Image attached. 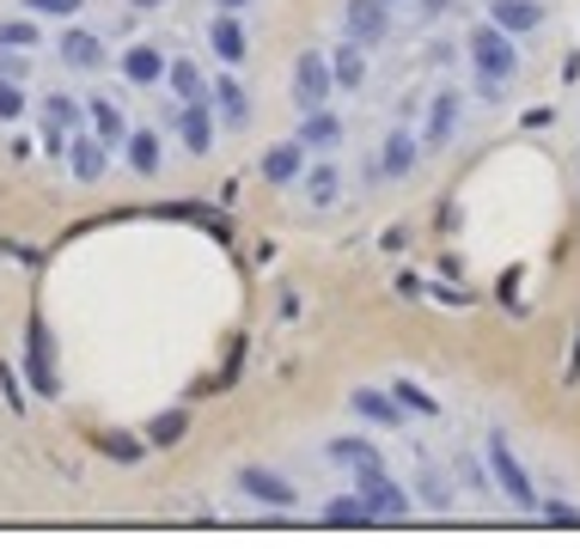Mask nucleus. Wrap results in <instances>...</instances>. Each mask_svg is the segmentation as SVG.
I'll list each match as a JSON object with an SVG mask.
<instances>
[{
	"label": "nucleus",
	"mask_w": 580,
	"mask_h": 549,
	"mask_svg": "<svg viewBox=\"0 0 580 549\" xmlns=\"http://www.w3.org/2000/svg\"><path fill=\"white\" fill-rule=\"evenodd\" d=\"M464 49H471V74L476 80H502V86H507V80L519 74V37H513V30H502L495 19L471 25V44H464Z\"/></svg>",
	"instance_id": "f257e3e1"
},
{
	"label": "nucleus",
	"mask_w": 580,
	"mask_h": 549,
	"mask_svg": "<svg viewBox=\"0 0 580 549\" xmlns=\"http://www.w3.org/2000/svg\"><path fill=\"white\" fill-rule=\"evenodd\" d=\"M354 495H361V507L373 513V525H379V518H403V513H410V495H403V483L385 476V464L354 471Z\"/></svg>",
	"instance_id": "f03ea898"
},
{
	"label": "nucleus",
	"mask_w": 580,
	"mask_h": 549,
	"mask_svg": "<svg viewBox=\"0 0 580 549\" xmlns=\"http://www.w3.org/2000/svg\"><path fill=\"white\" fill-rule=\"evenodd\" d=\"M25 379L37 396H61V373H56V342H49V324L31 318L25 330Z\"/></svg>",
	"instance_id": "7ed1b4c3"
},
{
	"label": "nucleus",
	"mask_w": 580,
	"mask_h": 549,
	"mask_svg": "<svg viewBox=\"0 0 580 549\" xmlns=\"http://www.w3.org/2000/svg\"><path fill=\"white\" fill-rule=\"evenodd\" d=\"M336 91V74H330V56H318V49H300V61H293V105L300 110H324Z\"/></svg>",
	"instance_id": "20e7f679"
},
{
	"label": "nucleus",
	"mask_w": 580,
	"mask_h": 549,
	"mask_svg": "<svg viewBox=\"0 0 580 549\" xmlns=\"http://www.w3.org/2000/svg\"><path fill=\"white\" fill-rule=\"evenodd\" d=\"M488 471H495V483H502V495H507L513 507H537L532 476H525V464L513 457V446H507L502 434H488Z\"/></svg>",
	"instance_id": "39448f33"
},
{
	"label": "nucleus",
	"mask_w": 580,
	"mask_h": 549,
	"mask_svg": "<svg viewBox=\"0 0 580 549\" xmlns=\"http://www.w3.org/2000/svg\"><path fill=\"white\" fill-rule=\"evenodd\" d=\"M342 25H349V37L361 49H379L391 37V0H349L342 7Z\"/></svg>",
	"instance_id": "423d86ee"
},
{
	"label": "nucleus",
	"mask_w": 580,
	"mask_h": 549,
	"mask_svg": "<svg viewBox=\"0 0 580 549\" xmlns=\"http://www.w3.org/2000/svg\"><path fill=\"white\" fill-rule=\"evenodd\" d=\"M239 488H244V495H251V501H257V507H275V513H288V507L300 501L288 476L263 471V464H244V471H239Z\"/></svg>",
	"instance_id": "0eeeda50"
},
{
	"label": "nucleus",
	"mask_w": 580,
	"mask_h": 549,
	"mask_svg": "<svg viewBox=\"0 0 580 549\" xmlns=\"http://www.w3.org/2000/svg\"><path fill=\"white\" fill-rule=\"evenodd\" d=\"M458 110H464V98H458L452 86H440L434 98H427V129H422V152H440L446 141H452L458 129Z\"/></svg>",
	"instance_id": "6e6552de"
},
{
	"label": "nucleus",
	"mask_w": 580,
	"mask_h": 549,
	"mask_svg": "<svg viewBox=\"0 0 580 549\" xmlns=\"http://www.w3.org/2000/svg\"><path fill=\"white\" fill-rule=\"evenodd\" d=\"M80 122H86V105H74L68 91L44 98V147H49V152H68V135H74Z\"/></svg>",
	"instance_id": "1a4fd4ad"
},
{
	"label": "nucleus",
	"mask_w": 580,
	"mask_h": 549,
	"mask_svg": "<svg viewBox=\"0 0 580 549\" xmlns=\"http://www.w3.org/2000/svg\"><path fill=\"white\" fill-rule=\"evenodd\" d=\"M293 141H300L305 152H330V147H342V117H336L330 105H324V110H300V135H293Z\"/></svg>",
	"instance_id": "9d476101"
},
{
	"label": "nucleus",
	"mask_w": 580,
	"mask_h": 549,
	"mask_svg": "<svg viewBox=\"0 0 580 549\" xmlns=\"http://www.w3.org/2000/svg\"><path fill=\"white\" fill-rule=\"evenodd\" d=\"M178 141H183V152H196V159L214 147V110H208V98L178 105Z\"/></svg>",
	"instance_id": "9b49d317"
},
{
	"label": "nucleus",
	"mask_w": 580,
	"mask_h": 549,
	"mask_svg": "<svg viewBox=\"0 0 580 549\" xmlns=\"http://www.w3.org/2000/svg\"><path fill=\"white\" fill-rule=\"evenodd\" d=\"M349 410L361 415V422H373V427H403V403H397L391 391H373V385L349 391Z\"/></svg>",
	"instance_id": "f8f14e48"
},
{
	"label": "nucleus",
	"mask_w": 580,
	"mask_h": 549,
	"mask_svg": "<svg viewBox=\"0 0 580 549\" xmlns=\"http://www.w3.org/2000/svg\"><path fill=\"white\" fill-rule=\"evenodd\" d=\"M105 159H110V147H105L98 135H80V129L68 135V166H74L80 183H98V178H105Z\"/></svg>",
	"instance_id": "ddd939ff"
},
{
	"label": "nucleus",
	"mask_w": 580,
	"mask_h": 549,
	"mask_svg": "<svg viewBox=\"0 0 580 549\" xmlns=\"http://www.w3.org/2000/svg\"><path fill=\"white\" fill-rule=\"evenodd\" d=\"M208 49L227 61V68H239V61L251 56V37H244L239 13H220V19H214V25H208Z\"/></svg>",
	"instance_id": "4468645a"
},
{
	"label": "nucleus",
	"mask_w": 580,
	"mask_h": 549,
	"mask_svg": "<svg viewBox=\"0 0 580 549\" xmlns=\"http://www.w3.org/2000/svg\"><path fill=\"white\" fill-rule=\"evenodd\" d=\"M415 159H422V141H415L410 129H391V135H385V152H379V178H410Z\"/></svg>",
	"instance_id": "2eb2a0df"
},
{
	"label": "nucleus",
	"mask_w": 580,
	"mask_h": 549,
	"mask_svg": "<svg viewBox=\"0 0 580 549\" xmlns=\"http://www.w3.org/2000/svg\"><path fill=\"white\" fill-rule=\"evenodd\" d=\"M488 19L502 30H513V37H525V30L544 25V0H488Z\"/></svg>",
	"instance_id": "dca6fc26"
},
{
	"label": "nucleus",
	"mask_w": 580,
	"mask_h": 549,
	"mask_svg": "<svg viewBox=\"0 0 580 549\" xmlns=\"http://www.w3.org/2000/svg\"><path fill=\"white\" fill-rule=\"evenodd\" d=\"M122 80H129V86H159V80H166V56L153 44H129L122 49Z\"/></svg>",
	"instance_id": "f3484780"
},
{
	"label": "nucleus",
	"mask_w": 580,
	"mask_h": 549,
	"mask_svg": "<svg viewBox=\"0 0 580 549\" xmlns=\"http://www.w3.org/2000/svg\"><path fill=\"white\" fill-rule=\"evenodd\" d=\"M208 105L220 110V117H227V129H244V122H251V91H244L232 74L208 86Z\"/></svg>",
	"instance_id": "a211bd4d"
},
{
	"label": "nucleus",
	"mask_w": 580,
	"mask_h": 549,
	"mask_svg": "<svg viewBox=\"0 0 580 549\" xmlns=\"http://www.w3.org/2000/svg\"><path fill=\"white\" fill-rule=\"evenodd\" d=\"M300 171H305V147L300 141H281V147H269L263 152V183H300Z\"/></svg>",
	"instance_id": "6ab92c4d"
},
{
	"label": "nucleus",
	"mask_w": 580,
	"mask_h": 549,
	"mask_svg": "<svg viewBox=\"0 0 580 549\" xmlns=\"http://www.w3.org/2000/svg\"><path fill=\"white\" fill-rule=\"evenodd\" d=\"M86 122L105 147H122V135H129V122H122V110L110 105V98H86Z\"/></svg>",
	"instance_id": "aec40b11"
},
{
	"label": "nucleus",
	"mask_w": 580,
	"mask_h": 549,
	"mask_svg": "<svg viewBox=\"0 0 580 549\" xmlns=\"http://www.w3.org/2000/svg\"><path fill=\"white\" fill-rule=\"evenodd\" d=\"M61 61L80 68V74H92V68H105V44H98L92 30H68V37H61Z\"/></svg>",
	"instance_id": "412c9836"
},
{
	"label": "nucleus",
	"mask_w": 580,
	"mask_h": 549,
	"mask_svg": "<svg viewBox=\"0 0 580 549\" xmlns=\"http://www.w3.org/2000/svg\"><path fill=\"white\" fill-rule=\"evenodd\" d=\"M324 452H330V464H342V471H373V464H379V446H373V440H354V434L330 440Z\"/></svg>",
	"instance_id": "4be33fe9"
},
{
	"label": "nucleus",
	"mask_w": 580,
	"mask_h": 549,
	"mask_svg": "<svg viewBox=\"0 0 580 549\" xmlns=\"http://www.w3.org/2000/svg\"><path fill=\"white\" fill-rule=\"evenodd\" d=\"M122 147H129V166H135L141 178H159V159H166V152H159V135H153V129L122 135Z\"/></svg>",
	"instance_id": "5701e85b"
},
{
	"label": "nucleus",
	"mask_w": 580,
	"mask_h": 549,
	"mask_svg": "<svg viewBox=\"0 0 580 549\" xmlns=\"http://www.w3.org/2000/svg\"><path fill=\"white\" fill-rule=\"evenodd\" d=\"M166 80H171V91H178L183 105H196V98H208V80H202V68L196 61H166Z\"/></svg>",
	"instance_id": "b1692460"
},
{
	"label": "nucleus",
	"mask_w": 580,
	"mask_h": 549,
	"mask_svg": "<svg viewBox=\"0 0 580 549\" xmlns=\"http://www.w3.org/2000/svg\"><path fill=\"white\" fill-rule=\"evenodd\" d=\"M330 74H336V86H349V91L366 80V49L354 44V37H349V44H342V49L330 56Z\"/></svg>",
	"instance_id": "393cba45"
},
{
	"label": "nucleus",
	"mask_w": 580,
	"mask_h": 549,
	"mask_svg": "<svg viewBox=\"0 0 580 549\" xmlns=\"http://www.w3.org/2000/svg\"><path fill=\"white\" fill-rule=\"evenodd\" d=\"M336 196H342V178H336V166H312V171H305V202H312V208H330Z\"/></svg>",
	"instance_id": "a878e982"
},
{
	"label": "nucleus",
	"mask_w": 580,
	"mask_h": 549,
	"mask_svg": "<svg viewBox=\"0 0 580 549\" xmlns=\"http://www.w3.org/2000/svg\"><path fill=\"white\" fill-rule=\"evenodd\" d=\"M183 434H190V415L183 410H166V415H153L147 422V446H178Z\"/></svg>",
	"instance_id": "bb28decb"
},
{
	"label": "nucleus",
	"mask_w": 580,
	"mask_h": 549,
	"mask_svg": "<svg viewBox=\"0 0 580 549\" xmlns=\"http://www.w3.org/2000/svg\"><path fill=\"white\" fill-rule=\"evenodd\" d=\"M324 525H373V513L361 507V495H336L324 501Z\"/></svg>",
	"instance_id": "cd10ccee"
},
{
	"label": "nucleus",
	"mask_w": 580,
	"mask_h": 549,
	"mask_svg": "<svg viewBox=\"0 0 580 549\" xmlns=\"http://www.w3.org/2000/svg\"><path fill=\"white\" fill-rule=\"evenodd\" d=\"M0 49H37V13L31 19H0Z\"/></svg>",
	"instance_id": "c85d7f7f"
},
{
	"label": "nucleus",
	"mask_w": 580,
	"mask_h": 549,
	"mask_svg": "<svg viewBox=\"0 0 580 549\" xmlns=\"http://www.w3.org/2000/svg\"><path fill=\"white\" fill-rule=\"evenodd\" d=\"M391 396L403 403V415H434V410H440V403H434V396H427L415 379H397V385H391Z\"/></svg>",
	"instance_id": "c756f323"
},
{
	"label": "nucleus",
	"mask_w": 580,
	"mask_h": 549,
	"mask_svg": "<svg viewBox=\"0 0 580 549\" xmlns=\"http://www.w3.org/2000/svg\"><path fill=\"white\" fill-rule=\"evenodd\" d=\"M98 452L117 457V464H135V457L147 452V440H135V434H98Z\"/></svg>",
	"instance_id": "7c9ffc66"
},
{
	"label": "nucleus",
	"mask_w": 580,
	"mask_h": 549,
	"mask_svg": "<svg viewBox=\"0 0 580 549\" xmlns=\"http://www.w3.org/2000/svg\"><path fill=\"white\" fill-rule=\"evenodd\" d=\"M19 117H25V86L0 80V122H19Z\"/></svg>",
	"instance_id": "2f4dec72"
},
{
	"label": "nucleus",
	"mask_w": 580,
	"mask_h": 549,
	"mask_svg": "<svg viewBox=\"0 0 580 549\" xmlns=\"http://www.w3.org/2000/svg\"><path fill=\"white\" fill-rule=\"evenodd\" d=\"M25 7H31L37 19H74V13H80V0H25Z\"/></svg>",
	"instance_id": "473e14b6"
},
{
	"label": "nucleus",
	"mask_w": 580,
	"mask_h": 549,
	"mask_svg": "<svg viewBox=\"0 0 580 549\" xmlns=\"http://www.w3.org/2000/svg\"><path fill=\"white\" fill-rule=\"evenodd\" d=\"M0 391H7V410H25V391H19V379H13V366L0 361Z\"/></svg>",
	"instance_id": "72a5a7b5"
},
{
	"label": "nucleus",
	"mask_w": 580,
	"mask_h": 549,
	"mask_svg": "<svg viewBox=\"0 0 580 549\" xmlns=\"http://www.w3.org/2000/svg\"><path fill=\"white\" fill-rule=\"evenodd\" d=\"M544 518H549V525H580V507L575 501H549Z\"/></svg>",
	"instance_id": "f704fd0d"
},
{
	"label": "nucleus",
	"mask_w": 580,
	"mask_h": 549,
	"mask_svg": "<svg viewBox=\"0 0 580 549\" xmlns=\"http://www.w3.org/2000/svg\"><path fill=\"white\" fill-rule=\"evenodd\" d=\"M0 80H25V56H19V49L13 56H0Z\"/></svg>",
	"instance_id": "c9c22d12"
},
{
	"label": "nucleus",
	"mask_w": 580,
	"mask_h": 549,
	"mask_svg": "<svg viewBox=\"0 0 580 549\" xmlns=\"http://www.w3.org/2000/svg\"><path fill=\"white\" fill-rule=\"evenodd\" d=\"M422 488H427V507H446V488H440V476H434V471H422Z\"/></svg>",
	"instance_id": "e433bc0d"
},
{
	"label": "nucleus",
	"mask_w": 580,
	"mask_h": 549,
	"mask_svg": "<svg viewBox=\"0 0 580 549\" xmlns=\"http://www.w3.org/2000/svg\"><path fill=\"white\" fill-rule=\"evenodd\" d=\"M244 7H251V0H220V13H244Z\"/></svg>",
	"instance_id": "4c0bfd02"
},
{
	"label": "nucleus",
	"mask_w": 580,
	"mask_h": 549,
	"mask_svg": "<svg viewBox=\"0 0 580 549\" xmlns=\"http://www.w3.org/2000/svg\"><path fill=\"white\" fill-rule=\"evenodd\" d=\"M129 7H141V13H153V7H159V0H129Z\"/></svg>",
	"instance_id": "58836bf2"
},
{
	"label": "nucleus",
	"mask_w": 580,
	"mask_h": 549,
	"mask_svg": "<svg viewBox=\"0 0 580 549\" xmlns=\"http://www.w3.org/2000/svg\"><path fill=\"white\" fill-rule=\"evenodd\" d=\"M422 7H427V13H440V7H446V0H422Z\"/></svg>",
	"instance_id": "ea45409f"
}]
</instances>
